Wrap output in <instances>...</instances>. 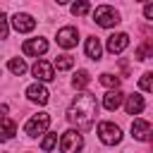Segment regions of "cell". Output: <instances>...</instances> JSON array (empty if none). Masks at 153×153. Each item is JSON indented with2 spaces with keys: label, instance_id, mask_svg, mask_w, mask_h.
I'll return each mask as SVG.
<instances>
[{
  "label": "cell",
  "instance_id": "1",
  "mask_svg": "<svg viewBox=\"0 0 153 153\" xmlns=\"http://www.w3.org/2000/svg\"><path fill=\"white\" fill-rule=\"evenodd\" d=\"M96 115H98V103H96V96L91 93H79L67 110V120L76 127H91Z\"/></svg>",
  "mask_w": 153,
  "mask_h": 153
},
{
  "label": "cell",
  "instance_id": "6",
  "mask_svg": "<svg viewBox=\"0 0 153 153\" xmlns=\"http://www.w3.org/2000/svg\"><path fill=\"white\" fill-rule=\"evenodd\" d=\"M12 24H14V29H17L19 33H29V31L36 29V19H33L31 14H26V12H17V14L12 17Z\"/></svg>",
  "mask_w": 153,
  "mask_h": 153
},
{
  "label": "cell",
  "instance_id": "2",
  "mask_svg": "<svg viewBox=\"0 0 153 153\" xmlns=\"http://www.w3.org/2000/svg\"><path fill=\"white\" fill-rule=\"evenodd\" d=\"M93 19H96V24H98V26H103V29L117 26V24L122 22V19H120V12H117L115 7H110V5H100V7H96Z\"/></svg>",
  "mask_w": 153,
  "mask_h": 153
},
{
  "label": "cell",
  "instance_id": "18",
  "mask_svg": "<svg viewBox=\"0 0 153 153\" xmlns=\"http://www.w3.org/2000/svg\"><path fill=\"white\" fill-rule=\"evenodd\" d=\"M7 67H10V72H12V74H17V76H22V74L26 72V62H24L22 57H12Z\"/></svg>",
  "mask_w": 153,
  "mask_h": 153
},
{
  "label": "cell",
  "instance_id": "12",
  "mask_svg": "<svg viewBox=\"0 0 153 153\" xmlns=\"http://www.w3.org/2000/svg\"><path fill=\"white\" fill-rule=\"evenodd\" d=\"M131 136L139 141H148L151 139V124L146 120H134L131 122Z\"/></svg>",
  "mask_w": 153,
  "mask_h": 153
},
{
  "label": "cell",
  "instance_id": "11",
  "mask_svg": "<svg viewBox=\"0 0 153 153\" xmlns=\"http://www.w3.org/2000/svg\"><path fill=\"white\" fill-rule=\"evenodd\" d=\"M127 45H129V36H127V33H112V36L108 38V53H112V55L122 53Z\"/></svg>",
  "mask_w": 153,
  "mask_h": 153
},
{
  "label": "cell",
  "instance_id": "19",
  "mask_svg": "<svg viewBox=\"0 0 153 153\" xmlns=\"http://www.w3.org/2000/svg\"><path fill=\"white\" fill-rule=\"evenodd\" d=\"M88 10H91V2H88V0H76V2L72 5V14H74V17H84Z\"/></svg>",
  "mask_w": 153,
  "mask_h": 153
},
{
  "label": "cell",
  "instance_id": "13",
  "mask_svg": "<svg viewBox=\"0 0 153 153\" xmlns=\"http://www.w3.org/2000/svg\"><path fill=\"white\" fill-rule=\"evenodd\" d=\"M124 103V93L122 91H108L105 96H103V105H105V110H117L120 105Z\"/></svg>",
  "mask_w": 153,
  "mask_h": 153
},
{
  "label": "cell",
  "instance_id": "8",
  "mask_svg": "<svg viewBox=\"0 0 153 153\" xmlns=\"http://www.w3.org/2000/svg\"><path fill=\"white\" fill-rule=\"evenodd\" d=\"M76 41H79V31H76L74 26H65V29L57 31V45H62V48H74Z\"/></svg>",
  "mask_w": 153,
  "mask_h": 153
},
{
  "label": "cell",
  "instance_id": "27",
  "mask_svg": "<svg viewBox=\"0 0 153 153\" xmlns=\"http://www.w3.org/2000/svg\"><path fill=\"white\" fill-rule=\"evenodd\" d=\"M5 112H7V105H0V117H2Z\"/></svg>",
  "mask_w": 153,
  "mask_h": 153
},
{
  "label": "cell",
  "instance_id": "14",
  "mask_svg": "<svg viewBox=\"0 0 153 153\" xmlns=\"http://www.w3.org/2000/svg\"><path fill=\"white\" fill-rule=\"evenodd\" d=\"M143 108H146V103H143V96H139V93H131V96H127V103H124V110H127V115H139Z\"/></svg>",
  "mask_w": 153,
  "mask_h": 153
},
{
  "label": "cell",
  "instance_id": "25",
  "mask_svg": "<svg viewBox=\"0 0 153 153\" xmlns=\"http://www.w3.org/2000/svg\"><path fill=\"white\" fill-rule=\"evenodd\" d=\"M0 38H7V17L0 12Z\"/></svg>",
  "mask_w": 153,
  "mask_h": 153
},
{
  "label": "cell",
  "instance_id": "29",
  "mask_svg": "<svg viewBox=\"0 0 153 153\" xmlns=\"http://www.w3.org/2000/svg\"><path fill=\"white\" fill-rule=\"evenodd\" d=\"M136 2H151V0H136Z\"/></svg>",
  "mask_w": 153,
  "mask_h": 153
},
{
  "label": "cell",
  "instance_id": "4",
  "mask_svg": "<svg viewBox=\"0 0 153 153\" xmlns=\"http://www.w3.org/2000/svg\"><path fill=\"white\" fill-rule=\"evenodd\" d=\"M98 139H100L105 146H115V143L122 141V131H120V127L112 124V122H100V124H98Z\"/></svg>",
  "mask_w": 153,
  "mask_h": 153
},
{
  "label": "cell",
  "instance_id": "9",
  "mask_svg": "<svg viewBox=\"0 0 153 153\" xmlns=\"http://www.w3.org/2000/svg\"><path fill=\"white\" fill-rule=\"evenodd\" d=\"M31 72H33V76L41 79V81H53V79H55V67H53L50 62H45V60H38Z\"/></svg>",
  "mask_w": 153,
  "mask_h": 153
},
{
  "label": "cell",
  "instance_id": "22",
  "mask_svg": "<svg viewBox=\"0 0 153 153\" xmlns=\"http://www.w3.org/2000/svg\"><path fill=\"white\" fill-rule=\"evenodd\" d=\"M100 84L108 86V88H117L120 86V76H115V74H100Z\"/></svg>",
  "mask_w": 153,
  "mask_h": 153
},
{
  "label": "cell",
  "instance_id": "7",
  "mask_svg": "<svg viewBox=\"0 0 153 153\" xmlns=\"http://www.w3.org/2000/svg\"><path fill=\"white\" fill-rule=\"evenodd\" d=\"M26 96H29V100L31 103H38V105H45L48 100H50V93H48V88L43 86V84H31L29 88H26Z\"/></svg>",
  "mask_w": 153,
  "mask_h": 153
},
{
  "label": "cell",
  "instance_id": "23",
  "mask_svg": "<svg viewBox=\"0 0 153 153\" xmlns=\"http://www.w3.org/2000/svg\"><path fill=\"white\" fill-rule=\"evenodd\" d=\"M57 143V134H48L43 141H41V151H53Z\"/></svg>",
  "mask_w": 153,
  "mask_h": 153
},
{
  "label": "cell",
  "instance_id": "24",
  "mask_svg": "<svg viewBox=\"0 0 153 153\" xmlns=\"http://www.w3.org/2000/svg\"><path fill=\"white\" fill-rule=\"evenodd\" d=\"M151 76H153L151 72H143V74H141V81H139V86H141L143 91H151V88H153V79H151Z\"/></svg>",
  "mask_w": 153,
  "mask_h": 153
},
{
  "label": "cell",
  "instance_id": "21",
  "mask_svg": "<svg viewBox=\"0 0 153 153\" xmlns=\"http://www.w3.org/2000/svg\"><path fill=\"white\" fill-rule=\"evenodd\" d=\"M148 55H151V41L146 38V43L136 48V53H134V57H136V60H148Z\"/></svg>",
  "mask_w": 153,
  "mask_h": 153
},
{
  "label": "cell",
  "instance_id": "26",
  "mask_svg": "<svg viewBox=\"0 0 153 153\" xmlns=\"http://www.w3.org/2000/svg\"><path fill=\"white\" fill-rule=\"evenodd\" d=\"M143 17H146L148 22L153 19V5H151V2H146V7H143Z\"/></svg>",
  "mask_w": 153,
  "mask_h": 153
},
{
  "label": "cell",
  "instance_id": "28",
  "mask_svg": "<svg viewBox=\"0 0 153 153\" xmlns=\"http://www.w3.org/2000/svg\"><path fill=\"white\" fill-rule=\"evenodd\" d=\"M57 2H60V5H65V2H69V0H57Z\"/></svg>",
  "mask_w": 153,
  "mask_h": 153
},
{
  "label": "cell",
  "instance_id": "17",
  "mask_svg": "<svg viewBox=\"0 0 153 153\" xmlns=\"http://www.w3.org/2000/svg\"><path fill=\"white\" fill-rule=\"evenodd\" d=\"M88 81H91V74H88L86 69H79V72L74 74V79H72V86H74V88H84V86H88Z\"/></svg>",
  "mask_w": 153,
  "mask_h": 153
},
{
  "label": "cell",
  "instance_id": "20",
  "mask_svg": "<svg viewBox=\"0 0 153 153\" xmlns=\"http://www.w3.org/2000/svg\"><path fill=\"white\" fill-rule=\"evenodd\" d=\"M55 67H57V69H72V67H74V57H72V55H60V57L55 60Z\"/></svg>",
  "mask_w": 153,
  "mask_h": 153
},
{
  "label": "cell",
  "instance_id": "16",
  "mask_svg": "<svg viewBox=\"0 0 153 153\" xmlns=\"http://www.w3.org/2000/svg\"><path fill=\"white\" fill-rule=\"evenodd\" d=\"M100 53H103L100 41H98L96 36H88V38H86V57H91V60H100Z\"/></svg>",
  "mask_w": 153,
  "mask_h": 153
},
{
  "label": "cell",
  "instance_id": "10",
  "mask_svg": "<svg viewBox=\"0 0 153 153\" xmlns=\"http://www.w3.org/2000/svg\"><path fill=\"white\" fill-rule=\"evenodd\" d=\"M22 50H24V55H43L48 50V41L45 38H29V41H24Z\"/></svg>",
  "mask_w": 153,
  "mask_h": 153
},
{
  "label": "cell",
  "instance_id": "5",
  "mask_svg": "<svg viewBox=\"0 0 153 153\" xmlns=\"http://www.w3.org/2000/svg\"><path fill=\"white\" fill-rule=\"evenodd\" d=\"M81 146H84V139H81V134L76 129H67L62 134V139H60V151L62 153H79Z\"/></svg>",
  "mask_w": 153,
  "mask_h": 153
},
{
  "label": "cell",
  "instance_id": "15",
  "mask_svg": "<svg viewBox=\"0 0 153 153\" xmlns=\"http://www.w3.org/2000/svg\"><path fill=\"white\" fill-rule=\"evenodd\" d=\"M17 134V124L10 117H0V141H10Z\"/></svg>",
  "mask_w": 153,
  "mask_h": 153
},
{
  "label": "cell",
  "instance_id": "3",
  "mask_svg": "<svg viewBox=\"0 0 153 153\" xmlns=\"http://www.w3.org/2000/svg\"><path fill=\"white\" fill-rule=\"evenodd\" d=\"M48 124H50V115H48V112H36V115H31V120L24 124V134L38 136V134H43V131L48 129Z\"/></svg>",
  "mask_w": 153,
  "mask_h": 153
}]
</instances>
